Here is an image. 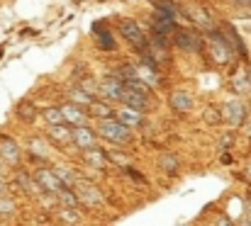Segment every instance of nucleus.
Here are the masks:
<instances>
[{"label":"nucleus","mask_w":251,"mask_h":226,"mask_svg":"<svg viewBox=\"0 0 251 226\" xmlns=\"http://www.w3.org/2000/svg\"><path fill=\"white\" fill-rule=\"evenodd\" d=\"M98 134H100L102 139L112 141V144H129V139H132L129 127H127L125 122L115 119V117L100 119V124H98Z\"/></svg>","instance_id":"1"},{"label":"nucleus","mask_w":251,"mask_h":226,"mask_svg":"<svg viewBox=\"0 0 251 226\" xmlns=\"http://www.w3.org/2000/svg\"><path fill=\"white\" fill-rule=\"evenodd\" d=\"M120 32L134 49H139V51L147 49V34L142 32V27L134 20H120Z\"/></svg>","instance_id":"2"},{"label":"nucleus","mask_w":251,"mask_h":226,"mask_svg":"<svg viewBox=\"0 0 251 226\" xmlns=\"http://www.w3.org/2000/svg\"><path fill=\"white\" fill-rule=\"evenodd\" d=\"M210 34V51H212V59L217 61V64H227L229 59H232V49H229V44L225 42V37H222V32H207Z\"/></svg>","instance_id":"3"},{"label":"nucleus","mask_w":251,"mask_h":226,"mask_svg":"<svg viewBox=\"0 0 251 226\" xmlns=\"http://www.w3.org/2000/svg\"><path fill=\"white\" fill-rule=\"evenodd\" d=\"M122 92H125V80L120 75H107L100 83V95L105 100H122Z\"/></svg>","instance_id":"4"},{"label":"nucleus","mask_w":251,"mask_h":226,"mask_svg":"<svg viewBox=\"0 0 251 226\" xmlns=\"http://www.w3.org/2000/svg\"><path fill=\"white\" fill-rule=\"evenodd\" d=\"M74 187H76V195H78V200L83 202L85 207H98V204H102V195H100L90 182H81V180H78Z\"/></svg>","instance_id":"5"},{"label":"nucleus","mask_w":251,"mask_h":226,"mask_svg":"<svg viewBox=\"0 0 251 226\" xmlns=\"http://www.w3.org/2000/svg\"><path fill=\"white\" fill-rule=\"evenodd\" d=\"M176 44L183 51H200L202 37L198 32H193V29H180V32H176Z\"/></svg>","instance_id":"6"},{"label":"nucleus","mask_w":251,"mask_h":226,"mask_svg":"<svg viewBox=\"0 0 251 226\" xmlns=\"http://www.w3.org/2000/svg\"><path fill=\"white\" fill-rule=\"evenodd\" d=\"M225 122H229L232 127H239V124H244V119H247V107L239 102V100H232V102H227L225 105Z\"/></svg>","instance_id":"7"},{"label":"nucleus","mask_w":251,"mask_h":226,"mask_svg":"<svg viewBox=\"0 0 251 226\" xmlns=\"http://www.w3.org/2000/svg\"><path fill=\"white\" fill-rule=\"evenodd\" d=\"M34 180H37L39 187H44V192H49V195H56V192L61 190V185H64V182L54 175V170H44V168L34 173Z\"/></svg>","instance_id":"8"},{"label":"nucleus","mask_w":251,"mask_h":226,"mask_svg":"<svg viewBox=\"0 0 251 226\" xmlns=\"http://www.w3.org/2000/svg\"><path fill=\"white\" fill-rule=\"evenodd\" d=\"M122 105H129V107H137V110H142V112H147L149 110V95L147 92H137V90H129V88H125V92H122V100H120Z\"/></svg>","instance_id":"9"},{"label":"nucleus","mask_w":251,"mask_h":226,"mask_svg":"<svg viewBox=\"0 0 251 226\" xmlns=\"http://www.w3.org/2000/svg\"><path fill=\"white\" fill-rule=\"evenodd\" d=\"M74 144H76L78 149H83V151L95 149V132H93V129H88L85 124L74 127Z\"/></svg>","instance_id":"10"},{"label":"nucleus","mask_w":251,"mask_h":226,"mask_svg":"<svg viewBox=\"0 0 251 226\" xmlns=\"http://www.w3.org/2000/svg\"><path fill=\"white\" fill-rule=\"evenodd\" d=\"M0 158L7 163V165H17L22 153H20V146L12 141V139H0Z\"/></svg>","instance_id":"11"},{"label":"nucleus","mask_w":251,"mask_h":226,"mask_svg":"<svg viewBox=\"0 0 251 226\" xmlns=\"http://www.w3.org/2000/svg\"><path fill=\"white\" fill-rule=\"evenodd\" d=\"M49 139H54L59 146H69L74 144V129H69L66 124H49Z\"/></svg>","instance_id":"12"},{"label":"nucleus","mask_w":251,"mask_h":226,"mask_svg":"<svg viewBox=\"0 0 251 226\" xmlns=\"http://www.w3.org/2000/svg\"><path fill=\"white\" fill-rule=\"evenodd\" d=\"M64 114H66V122L74 124V127H81V124H88V114L83 112V105H76V102H66L64 107Z\"/></svg>","instance_id":"13"},{"label":"nucleus","mask_w":251,"mask_h":226,"mask_svg":"<svg viewBox=\"0 0 251 226\" xmlns=\"http://www.w3.org/2000/svg\"><path fill=\"white\" fill-rule=\"evenodd\" d=\"M171 107L176 112H188L193 107V97L188 95V90H173L171 92Z\"/></svg>","instance_id":"14"},{"label":"nucleus","mask_w":251,"mask_h":226,"mask_svg":"<svg viewBox=\"0 0 251 226\" xmlns=\"http://www.w3.org/2000/svg\"><path fill=\"white\" fill-rule=\"evenodd\" d=\"M117 119H120V122H125L129 129H132V127H139V124H142V110L125 105V107L117 112Z\"/></svg>","instance_id":"15"},{"label":"nucleus","mask_w":251,"mask_h":226,"mask_svg":"<svg viewBox=\"0 0 251 226\" xmlns=\"http://www.w3.org/2000/svg\"><path fill=\"white\" fill-rule=\"evenodd\" d=\"M88 114L95 117V119H107V117H115L117 112H115L107 102H95V100H93V102L88 105Z\"/></svg>","instance_id":"16"},{"label":"nucleus","mask_w":251,"mask_h":226,"mask_svg":"<svg viewBox=\"0 0 251 226\" xmlns=\"http://www.w3.org/2000/svg\"><path fill=\"white\" fill-rule=\"evenodd\" d=\"M56 197H59L61 207H74V209H78V204H81V200H78L76 190H71L69 185H64V187L56 192Z\"/></svg>","instance_id":"17"},{"label":"nucleus","mask_w":251,"mask_h":226,"mask_svg":"<svg viewBox=\"0 0 251 226\" xmlns=\"http://www.w3.org/2000/svg\"><path fill=\"white\" fill-rule=\"evenodd\" d=\"M44 122H47V124H69L61 107H49V110H44Z\"/></svg>","instance_id":"18"},{"label":"nucleus","mask_w":251,"mask_h":226,"mask_svg":"<svg viewBox=\"0 0 251 226\" xmlns=\"http://www.w3.org/2000/svg\"><path fill=\"white\" fill-rule=\"evenodd\" d=\"M51 170H54V175H56L64 185H69V187H74V185L78 182V180H76V175L71 173V168H61V165H56V168H51Z\"/></svg>","instance_id":"19"},{"label":"nucleus","mask_w":251,"mask_h":226,"mask_svg":"<svg viewBox=\"0 0 251 226\" xmlns=\"http://www.w3.org/2000/svg\"><path fill=\"white\" fill-rule=\"evenodd\" d=\"M56 219H59V222H66V224H76V222H81V217L76 214L74 207H61V212H59Z\"/></svg>","instance_id":"20"},{"label":"nucleus","mask_w":251,"mask_h":226,"mask_svg":"<svg viewBox=\"0 0 251 226\" xmlns=\"http://www.w3.org/2000/svg\"><path fill=\"white\" fill-rule=\"evenodd\" d=\"M71 102H76V105H85V107H88V105L93 102V97H90L85 90L78 88V90H71Z\"/></svg>","instance_id":"21"},{"label":"nucleus","mask_w":251,"mask_h":226,"mask_svg":"<svg viewBox=\"0 0 251 226\" xmlns=\"http://www.w3.org/2000/svg\"><path fill=\"white\" fill-rule=\"evenodd\" d=\"M88 156H85V160L90 163V165H95V168H102V151H95V149H90V151H85Z\"/></svg>","instance_id":"22"},{"label":"nucleus","mask_w":251,"mask_h":226,"mask_svg":"<svg viewBox=\"0 0 251 226\" xmlns=\"http://www.w3.org/2000/svg\"><path fill=\"white\" fill-rule=\"evenodd\" d=\"M98 42H100V46H102V49H107V51H112V49H115V42H112V37H110V32H107V29H102V32L98 34Z\"/></svg>","instance_id":"23"},{"label":"nucleus","mask_w":251,"mask_h":226,"mask_svg":"<svg viewBox=\"0 0 251 226\" xmlns=\"http://www.w3.org/2000/svg\"><path fill=\"white\" fill-rule=\"evenodd\" d=\"M15 212V202L12 200H5V197H0V217H5V214H12Z\"/></svg>","instance_id":"24"},{"label":"nucleus","mask_w":251,"mask_h":226,"mask_svg":"<svg viewBox=\"0 0 251 226\" xmlns=\"http://www.w3.org/2000/svg\"><path fill=\"white\" fill-rule=\"evenodd\" d=\"M161 165L166 168V173H176V170H178V160H176L173 156H164V158H161Z\"/></svg>","instance_id":"25"},{"label":"nucleus","mask_w":251,"mask_h":226,"mask_svg":"<svg viewBox=\"0 0 251 226\" xmlns=\"http://www.w3.org/2000/svg\"><path fill=\"white\" fill-rule=\"evenodd\" d=\"M17 110H20V117H22V119H27V122L34 117V112H32V105H20Z\"/></svg>","instance_id":"26"},{"label":"nucleus","mask_w":251,"mask_h":226,"mask_svg":"<svg viewBox=\"0 0 251 226\" xmlns=\"http://www.w3.org/2000/svg\"><path fill=\"white\" fill-rule=\"evenodd\" d=\"M107 156L115 160V163H120V165H127L129 163V158L125 156V153H115V151H107Z\"/></svg>","instance_id":"27"},{"label":"nucleus","mask_w":251,"mask_h":226,"mask_svg":"<svg viewBox=\"0 0 251 226\" xmlns=\"http://www.w3.org/2000/svg\"><path fill=\"white\" fill-rule=\"evenodd\" d=\"M215 112H217V110H207V114H205V119H207V122H210V124H217V122H220V119H225V117H217V114H215Z\"/></svg>","instance_id":"28"},{"label":"nucleus","mask_w":251,"mask_h":226,"mask_svg":"<svg viewBox=\"0 0 251 226\" xmlns=\"http://www.w3.org/2000/svg\"><path fill=\"white\" fill-rule=\"evenodd\" d=\"M5 192H7V182L0 178V197H5Z\"/></svg>","instance_id":"29"},{"label":"nucleus","mask_w":251,"mask_h":226,"mask_svg":"<svg viewBox=\"0 0 251 226\" xmlns=\"http://www.w3.org/2000/svg\"><path fill=\"white\" fill-rule=\"evenodd\" d=\"M229 2H237V5H242V7H244V5H251V0H229Z\"/></svg>","instance_id":"30"},{"label":"nucleus","mask_w":251,"mask_h":226,"mask_svg":"<svg viewBox=\"0 0 251 226\" xmlns=\"http://www.w3.org/2000/svg\"><path fill=\"white\" fill-rule=\"evenodd\" d=\"M247 178H249V180H251V163H249V165H247Z\"/></svg>","instance_id":"31"},{"label":"nucleus","mask_w":251,"mask_h":226,"mask_svg":"<svg viewBox=\"0 0 251 226\" xmlns=\"http://www.w3.org/2000/svg\"><path fill=\"white\" fill-rule=\"evenodd\" d=\"M247 7V17H251V5H244Z\"/></svg>","instance_id":"32"},{"label":"nucleus","mask_w":251,"mask_h":226,"mask_svg":"<svg viewBox=\"0 0 251 226\" xmlns=\"http://www.w3.org/2000/svg\"><path fill=\"white\" fill-rule=\"evenodd\" d=\"M0 175H2V158H0Z\"/></svg>","instance_id":"33"},{"label":"nucleus","mask_w":251,"mask_h":226,"mask_svg":"<svg viewBox=\"0 0 251 226\" xmlns=\"http://www.w3.org/2000/svg\"><path fill=\"white\" fill-rule=\"evenodd\" d=\"M247 134H249V139H251V124H249V129H247Z\"/></svg>","instance_id":"34"},{"label":"nucleus","mask_w":251,"mask_h":226,"mask_svg":"<svg viewBox=\"0 0 251 226\" xmlns=\"http://www.w3.org/2000/svg\"><path fill=\"white\" fill-rule=\"evenodd\" d=\"M249 83H251V73H249Z\"/></svg>","instance_id":"35"},{"label":"nucleus","mask_w":251,"mask_h":226,"mask_svg":"<svg viewBox=\"0 0 251 226\" xmlns=\"http://www.w3.org/2000/svg\"><path fill=\"white\" fill-rule=\"evenodd\" d=\"M0 51H2V46H0Z\"/></svg>","instance_id":"36"}]
</instances>
